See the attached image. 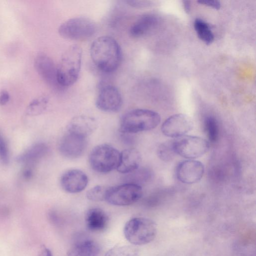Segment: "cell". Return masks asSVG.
<instances>
[{
    "label": "cell",
    "mask_w": 256,
    "mask_h": 256,
    "mask_svg": "<svg viewBox=\"0 0 256 256\" xmlns=\"http://www.w3.org/2000/svg\"><path fill=\"white\" fill-rule=\"evenodd\" d=\"M23 178L26 180H29L32 177L33 170L30 168H25L22 173Z\"/></svg>",
    "instance_id": "1f68e13d"
},
{
    "label": "cell",
    "mask_w": 256,
    "mask_h": 256,
    "mask_svg": "<svg viewBox=\"0 0 256 256\" xmlns=\"http://www.w3.org/2000/svg\"><path fill=\"white\" fill-rule=\"evenodd\" d=\"M110 187L98 185L90 189L86 196L88 200L93 202H100L105 200Z\"/></svg>",
    "instance_id": "d4e9b609"
},
{
    "label": "cell",
    "mask_w": 256,
    "mask_h": 256,
    "mask_svg": "<svg viewBox=\"0 0 256 256\" xmlns=\"http://www.w3.org/2000/svg\"><path fill=\"white\" fill-rule=\"evenodd\" d=\"M142 195L141 186L124 183L118 186L110 187L106 200L112 205L126 206L135 203Z\"/></svg>",
    "instance_id": "ba28073f"
},
{
    "label": "cell",
    "mask_w": 256,
    "mask_h": 256,
    "mask_svg": "<svg viewBox=\"0 0 256 256\" xmlns=\"http://www.w3.org/2000/svg\"><path fill=\"white\" fill-rule=\"evenodd\" d=\"M82 48L77 44L70 46L62 54L57 68V80L60 86L67 87L77 80L80 70Z\"/></svg>",
    "instance_id": "3957f363"
},
{
    "label": "cell",
    "mask_w": 256,
    "mask_h": 256,
    "mask_svg": "<svg viewBox=\"0 0 256 256\" xmlns=\"http://www.w3.org/2000/svg\"><path fill=\"white\" fill-rule=\"evenodd\" d=\"M192 120L182 114H175L168 118L163 122L161 130L166 136L178 138L184 136L193 128Z\"/></svg>",
    "instance_id": "30bf717a"
},
{
    "label": "cell",
    "mask_w": 256,
    "mask_h": 256,
    "mask_svg": "<svg viewBox=\"0 0 256 256\" xmlns=\"http://www.w3.org/2000/svg\"><path fill=\"white\" fill-rule=\"evenodd\" d=\"M10 99V95L8 92L2 90L0 92V105L2 106L6 104Z\"/></svg>",
    "instance_id": "4dcf8cb0"
},
{
    "label": "cell",
    "mask_w": 256,
    "mask_h": 256,
    "mask_svg": "<svg viewBox=\"0 0 256 256\" xmlns=\"http://www.w3.org/2000/svg\"><path fill=\"white\" fill-rule=\"evenodd\" d=\"M159 21L158 18L156 14H142L130 27V34L134 38L146 36L156 28Z\"/></svg>",
    "instance_id": "9a60e30c"
},
{
    "label": "cell",
    "mask_w": 256,
    "mask_h": 256,
    "mask_svg": "<svg viewBox=\"0 0 256 256\" xmlns=\"http://www.w3.org/2000/svg\"><path fill=\"white\" fill-rule=\"evenodd\" d=\"M126 2L130 6L136 8L146 7L150 4V2L147 0H128Z\"/></svg>",
    "instance_id": "f1b7e54d"
},
{
    "label": "cell",
    "mask_w": 256,
    "mask_h": 256,
    "mask_svg": "<svg viewBox=\"0 0 256 256\" xmlns=\"http://www.w3.org/2000/svg\"><path fill=\"white\" fill-rule=\"evenodd\" d=\"M36 67L47 83L52 86H60L57 80V68L48 56L40 55L35 60Z\"/></svg>",
    "instance_id": "e0dca14e"
},
{
    "label": "cell",
    "mask_w": 256,
    "mask_h": 256,
    "mask_svg": "<svg viewBox=\"0 0 256 256\" xmlns=\"http://www.w3.org/2000/svg\"><path fill=\"white\" fill-rule=\"evenodd\" d=\"M48 152V147L46 144L36 143L19 154L16 158V160L20 163L30 164L42 158Z\"/></svg>",
    "instance_id": "ffe728a7"
},
{
    "label": "cell",
    "mask_w": 256,
    "mask_h": 256,
    "mask_svg": "<svg viewBox=\"0 0 256 256\" xmlns=\"http://www.w3.org/2000/svg\"><path fill=\"white\" fill-rule=\"evenodd\" d=\"M100 248L98 243L90 238H82L76 242L68 248V256H97Z\"/></svg>",
    "instance_id": "ac0fdd59"
},
{
    "label": "cell",
    "mask_w": 256,
    "mask_h": 256,
    "mask_svg": "<svg viewBox=\"0 0 256 256\" xmlns=\"http://www.w3.org/2000/svg\"><path fill=\"white\" fill-rule=\"evenodd\" d=\"M48 99L46 97H40L32 102L26 109V113L29 115H38L41 114L46 108Z\"/></svg>",
    "instance_id": "484cf974"
},
{
    "label": "cell",
    "mask_w": 256,
    "mask_h": 256,
    "mask_svg": "<svg viewBox=\"0 0 256 256\" xmlns=\"http://www.w3.org/2000/svg\"><path fill=\"white\" fill-rule=\"evenodd\" d=\"M198 2L216 10H218L220 8V3L218 0H199L198 1Z\"/></svg>",
    "instance_id": "f546056e"
},
{
    "label": "cell",
    "mask_w": 256,
    "mask_h": 256,
    "mask_svg": "<svg viewBox=\"0 0 256 256\" xmlns=\"http://www.w3.org/2000/svg\"><path fill=\"white\" fill-rule=\"evenodd\" d=\"M104 256H140L138 250L130 245L119 246L110 249Z\"/></svg>",
    "instance_id": "cb8c5ba5"
},
{
    "label": "cell",
    "mask_w": 256,
    "mask_h": 256,
    "mask_svg": "<svg viewBox=\"0 0 256 256\" xmlns=\"http://www.w3.org/2000/svg\"><path fill=\"white\" fill-rule=\"evenodd\" d=\"M126 240L134 246H141L152 242L156 234V226L152 220L136 217L128 220L124 228Z\"/></svg>",
    "instance_id": "277c9868"
},
{
    "label": "cell",
    "mask_w": 256,
    "mask_h": 256,
    "mask_svg": "<svg viewBox=\"0 0 256 256\" xmlns=\"http://www.w3.org/2000/svg\"><path fill=\"white\" fill-rule=\"evenodd\" d=\"M96 120L88 116L79 115L72 118L67 126V132L86 138L96 129Z\"/></svg>",
    "instance_id": "5bb4252c"
},
{
    "label": "cell",
    "mask_w": 256,
    "mask_h": 256,
    "mask_svg": "<svg viewBox=\"0 0 256 256\" xmlns=\"http://www.w3.org/2000/svg\"><path fill=\"white\" fill-rule=\"evenodd\" d=\"M141 160L140 153L137 149L133 148L125 149L120 152L116 170L122 174L129 173L140 167Z\"/></svg>",
    "instance_id": "2e32d148"
},
{
    "label": "cell",
    "mask_w": 256,
    "mask_h": 256,
    "mask_svg": "<svg viewBox=\"0 0 256 256\" xmlns=\"http://www.w3.org/2000/svg\"><path fill=\"white\" fill-rule=\"evenodd\" d=\"M160 122V116L156 112L147 109H134L122 116L120 130L124 134H135L152 130Z\"/></svg>",
    "instance_id": "7a4b0ae2"
},
{
    "label": "cell",
    "mask_w": 256,
    "mask_h": 256,
    "mask_svg": "<svg viewBox=\"0 0 256 256\" xmlns=\"http://www.w3.org/2000/svg\"><path fill=\"white\" fill-rule=\"evenodd\" d=\"M204 174L203 164L194 160H183L178 164L176 168L178 179L186 184H192L199 182Z\"/></svg>",
    "instance_id": "8fae6325"
},
{
    "label": "cell",
    "mask_w": 256,
    "mask_h": 256,
    "mask_svg": "<svg viewBox=\"0 0 256 256\" xmlns=\"http://www.w3.org/2000/svg\"><path fill=\"white\" fill-rule=\"evenodd\" d=\"M96 30L94 22L85 17L70 18L61 24L58 28L62 37L74 40L88 39L94 34Z\"/></svg>",
    "instance_id": "8992f818"
},
{
    "label": "cell",
    "mask_w": 256,
    "mask_h": 256,
    "mask_svg": "<svg viewBox=\"0 0 256 256\" xmlns=\"http://www.w3.org/2000/svg\"><path fill=\"white\" fill-rule=\"evenodd\" d=\"M88 182L86 174L83 171L78 169H70L66 171L60 179L62 188L71 194L82 191L86 187Z\"/></svg>",
    "instance_id": "4fadbf2b"
},
{
    "label": "cell",
    "mask_w": 256,
    "mask_h": 256,
    "mask_svg": "<svg viewBox=\"0 0 256 256\" xmlns=\"http://www.w3.org/2000/svg\"><path fill=\"white\" fill-rule=\"evenodd\" d=\"M157 152L159 158L164 161L171 160L176 154L173 148L172 141L160 144L158 148Z\"/></svg>",
    "instance_id": "4316f807"
},
{
    "label": "cell",
    "mask_w": 256,
    "mask_h": 256,
    "mask_svg": "<svg viewBox=\"0 0 256 256\" xmlns=\"http://www.w3.org/2000/svg\"><path fill=\"white\" fill-rule=\"evenodd\" d=\"M194 28L199 38L206 44H212L214 39L210 25L200 18H196L194 23Z\"/></svg>",
    "instance_id": "44dd1931"
},
{
    "label": "cell",
    "mask_w": 256,
    "mask_h": 256,
    "mask_svg": "<svg viewBox=\"0 0 256 256\" xmlns=\"http://www.w3.org/2000/svg\"><path fill=\"white\" fill-rule=\"evenodd\" d=\"M175 154L194 159L204 155L209 150L210 144L205 139L193 136H184L172 141Z\"/></svg>",
    "instance_id": "52a82bcc"
},
{
    "label": "cell",
    "mask_w": 256,
    "mask_h": 256,
    "mask_svg": "<svg viewBox=\"0 0 256 256\" xmlns=\"http://www.w3.org/2000/svg\"><path fill=\"white\" fill-rule=\"evenodd\" d=\"M183 6L185 12L188 13L190 10V2L189 0L182 1Z\"/></svg>",
    "instance_id": "836d02e7"
},
{
    "label": "cell",
    "mask_w": 256,
    "mask_h": 256,
    "mask_svg": "<svg viewBox=\"0 0 256 256\" xmlns=\"http://www.w3.org/2000/svg\"><path fill=\"white\" fill-rule=\"evenodd\" d=\"M148 176L147 170L138 168L137 169L126 174L124 176L125 183L134 184L141 186V184L146 182Z\"/></svg>",
    "instance_id": "7402d4cb"
},
{
    "label": "cell",
    "mask_w": 256,
    "mask_h": 256,
    "mask_svg": "<svg viewBox=\"0 0 256 256\" xmlns=\"http://www.w3.org/2000/svg\"><path fill=\"white\" fill-rule=\"evenodd\" d=\"M120 152L108 144H101L91 151L89 162L96 172L106 173L116 169L119 163Z\"/></svg>",
    "instance_id": "5b68a950"
},
{
    "label": "cell",
    "mask_w": 256,
    "mask_h": 256,
    "mask_svg": "<svg viewBox=\"0 0 256 256\" xmlns=\"http://www.w3.org/2000/svg\"><path fill=\"white\" fill-rule=\"evenodd\" d=\"M39 256H52V254L49 248L44 246H42L40 250Z\"/></svg>",
    "instance_id": "d6a6232c"
},
{
    "label": "cell",
    "mask_w": 256,
    "mask_h": 256,
    "mask_svg": "<svg viewBox=\"0 0 256 256\" xmlns=\"http://www.w3.org/2000/svg\"><path fill=\"white\" fill-rule=\"evenodd\" d=\"M0 162L6 164L9 162L8 150L6 142L0 131Z\"/></svg>",
    "instance_id": "83f0119b"
},
{
    "label": "cell",
    "mask_w": 256,
    "mask_h": 256,
    "mask_svg": "<svg viewBox=\"0 0 256 256\" xmlns=\"http://www.w3.org/2000/svg\"><path fill=\"white\" fill-rule=\"evenodd\" d=\"M204 130L209 140L211 142H216L219 134V128L216 118L212 116H207L204 122Z\"/></svg>",
    "instance_id": "603a6c76"
},
{
    "label": "cell",
    "mask_w": 256,
    "mask_h": 256,
    "mask_svg": "<svg viewBox=\"0 0 256 256\" xmlns=\"http://www.w3.org/2000/svg\"><path fill=\"white\" fill-rule=\"evenodd\" d=\"M108 218L104 210L98 208L89 209L85 215L87 228L90 231L99 232L106 228Z\"/></svg>",
    "instance_id": "d6986e66"
},
{
    "label": "cell",
    "mask_w": 256,
    "mask_h": 256,
    "mask_svg": "<svg viewBox=\"0 0 256 256\" xmlns=\"http://www.w3.org/2000/svg\"><path fill=\"white\" fill-rule=\"evenodd\" d=\"M122 103V96L117 88L111 84L100 86L96 102L99 110L105 112H116L121 108Z\"/></svg>",
    "instance_id": "9c48e42d"
},
{
    "label": "cell",
    "mask_w": 256,
    "mask_h": 256,
    "mask_svg": "<svg viewBox=\"0 0 256 256\" xmlns=\"http://www.w3.org/2000/svg\"><path fill=\"white\" fill-rule=\"evenodd\" d=\"M90 54L96 66L105 72L116 70L122 60L121 48L116 40L110 36L96 38L90 46Z\"/></svg>",
    "instance_id": "6da1fadb"
},
{
    "label": "cell",
    "mask_w": 256,
    "mask_h": 256,
    "mask_svg": "<svg viewBox=\"0 0 256 256\" xmlns=\"http://www.w3.org/2000/svg\"><path fill=\"white\" fill-rule=\"evenodd\" d=\"M86 147V138L67 132L59 144L60 154L66 158H76L81 156Z\"/></svg>",
    "instance_id": "7c38bea8"
}]
</instances>
